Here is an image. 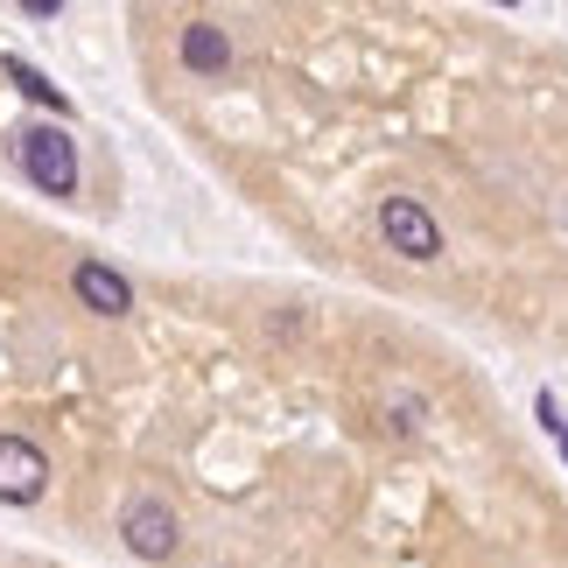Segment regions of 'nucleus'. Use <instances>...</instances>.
I'll return each instance as SVG.
<instances>
[{"label":"nucleus","mask_w":568,"mask_h":568,"mask_svg":"<svg viewBox=\"0 0 568 568\" xmlns=\"http://www.w3.org/2000/svg\"><path fill=\"white\" fill-rule=\"evenodd\" d=\"M14 155H21V176L42 196H78V141L63 126H21Z\"/></svg>","instance_id":"1"},{"label":"nucleus","mask_w":568,"mask_h":568,"mask_svg":"<svg viewBox=\"0 0 568 568\" xmlns=\"http://www.w3.org/2000/svg\"><path fill=\"white\" fill-rule=\"evenodd\" d=\"M183 63H190V71H225V63H232L225 29H217V21H190V29H183Z\"/></svg>","instance_id":"6"},{"label":"nucleus","mask_w":568,"mask_h":568,"mask_svg":"<svg viewBox=\"0 0 568 568\" xmlns=\"http://www.w3.org/2000/svg\"><path fill=\"white\" fill-rule=\"evenodd\" d=\"M50 491V456L29 435H0V506H36Z\"/></svg>","instance_id":"3"},{"label":"nucleus","mask_w":568,"mask_h":568,"mask_svg":"<svg viewBox=\"0 0 568 568\" xmlns=\"http://www.w3.org/2000/svg\"><path fill=\"white\" fill-rule=\"evenodd\" d=\"M8 78H14V84H21V92H29L36 105H50V113H63V105H71V99H63V92H57L50 78L36 71V63H21V57H8Z\"/></svg>","instance_id":"7"},{"label":"nucleus","mask_w":568,"mask_h":568,"mask_svg":"<svg viewBox=\"0 0 568 568\" xmlns=\"http://www.w3.org/2000/svg\"><path fill=\"white\" fill-rule=\"evenodd\" d=\"M379 232H386V246L400 260H435V253H443V225H435L428 204H414V196H386V204H379Z\"/></svg>","instance_id":"2"},{"label":"nucleus","mask_w":568,"mask_h":568,"mask_svg":"<svg viewBox=\"0 0 568 568\" xmlns=\"http://www.w3.org/2000/svg\"><path fill=\"white\" fill-rule=\"evenodd\" d=\"M561 456H568V428H561Z\"/></svg>","instance_id":"8"},{"label":"nucleus","mask_w":568,"mask_h":568,"mask_svg":"<svg viewBox=\"0 0 568 568\" xmlns=\"http://www.w3.org/2000/svg\"><path fill=\"white\" fill-rule=\"evenodd\" d=\"M176 513H169V498H134V506L120 513V540L134 548L141 561H169L176 555Z\"/></svg>","instance_id":"4"},{"label":"nucleus","mask_w":568,"mask_h":568,"mask_svg":"<svg viewBox=\"0 0 568 568\" xmlns=\"http://www.w3.org/2000/svg\"><path fill=\"white\" fill-rule=\"evenodd\" d=\"M71 288H78V302H84L92 316H126V310H134V288H126V274H113L105 260H78Z\"/></svg>","instance_id":"5"}]
</instances>
